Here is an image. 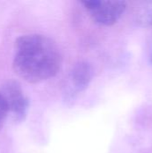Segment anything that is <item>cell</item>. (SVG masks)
I'll return each mask as SVG.
<instances>
[{
  "instance_id": "7a4b0ae2",
  "label": "cell",
  "mask_w": 152,
  "mask_h": 153,
  "mask_svg": "<svg viewBox=\"0 0 152 153\" xmlns=\"http://www.w3.org/2000/svg\"><path fill=\"white\" fill-rule=\"evenodd\" d=\"M82 4L91 20L101 26H112L124 15L127 3L125 1H82Z\"/></svg>"
},
{
  "instance_id": "5b68a950",
  "label": "cell",
  "mask_w": 152,
  "mask_h": 153,
  "mask_svg": "<svg viewBox=\"0 0 152 153\" xmlns=\"http://www.w3.org/2000/svg\"><path fill=\"white\" fill-rule=\"evenodd\" d=\"M134 19L141 27H152V1H145L138 5Z\"/></svg>"
},
{
  "instance_id": "3957f363",
  "label": "cell",
  "mask_w": 152,
  "mask_h": 153,
  "mask_svg": "<svg viewBox=\"0 0 152 153\" xmlns=\"http://www.w3.org/2000/svg\"><path fill=\"white\" fill-rule=\"evenodd\" d=\"M94 76V71L90 64L86 61L76 63L71 69L67 87L65 90L66 98L69 100H73L79 93L85 91L91 82Z\"/></svg>"
},
{
  "instance_id": "277c9868",
  "label": "cell",
  "mask_w": 152,
  "mask_h": 153,
  "mask_svg": "<svg viewBox=\"0 0 152 153\" xmlns=\"http://www.w3.org/2000/svg\"><path fill=\"white\" fill-rule=\"evenodd\" d=\"M9 110V115L15 122L23 120L29 109V100L22 89L16 82L6 83L2 91Z\"/></svg>"
},
{
  "instance_id": "8992f818",
  "label": "cell",
  "mask_w": 152,
  "mask_h": 153,
  "mask_svg": "<svg viewBox=\"0 0 152 153\" xmlns=\"http://www.w3.org/2000/svg\"><path fill=\"white\" fill-rule=\"evenodd\" d=\"M8 116H9L8 107H7L5 99L4 97L2 91H0V129L4 126Z\"/></svg>"
},
{
  "instance_id": "52a82bcc",
  "label": "cell",
  "mask_w": 152,
  "mask_h": 153,
  "mask_svg": "<svg viewBox=\"0 0 152 153\" xmlns=\"http://www.w3.org/2000/svg\"><path fill=\"white\" fill-rule=\"evenodd\" d=\"M150 60L152 63V39H151V48H150Z\"/></svg>"
},
{
  "instance_id": "6da1fadb",
  "label": "cell",
  "mask_w": 152,
  "mask_h": 153,
  "mask_svg": "<svg viewBox=\"0 0 152 153\" xmlns=\"http://www.w3.org/2000/svg\"><path fill=\"white\" fill-rule=\"evenodd\" d=\"M62 65V55L56 43L40 34L18 38L14 45L13 67L15 74L30 83L54 77Z\"/></svg>"
}]
</instances>
